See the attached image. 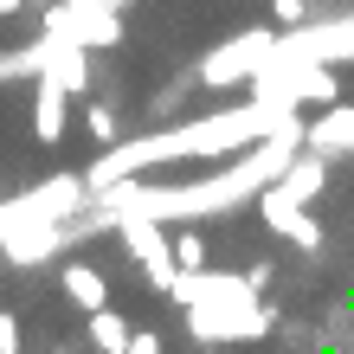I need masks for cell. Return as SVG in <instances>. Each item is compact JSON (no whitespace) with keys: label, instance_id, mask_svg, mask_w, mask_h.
<instances>
[{"label":"cell","instance_id":"6da1fadb","mask_svg":"<svg viewBox=\"0 0 354 354\" xmlns=\"http://www.w3.org/2000/svg\"><path fill=\"white\" fill-rule=\"evenodd\" d=\"M116 225H122V245H129V258L149 270L161 290H168V283H174V239H161L149 213H122Z\"/></svg>","mask_w":354,"mask_h":354},{"label":"cell","instance_id":"7a4b0ae2","mask_svg":"<svg viewBox=\"0 0 354 354\" xmlns=\"http://www.w3.org/2000/svg\"><path fill=\"white\" fill-rule=\"evenodd\" d=\"M264 52H277V39H270V32H239L232 46H219V52L206 58V65H200L194 77H200V84H213V91H219V84H232V77L258 71V65H264Z\"/></svg>","mask_w":354,"mask_h":354},{"label":"cell","instance_id":"3957f363","mask_svg":"<svg viewBox=\"0 0 354 354\" xmlns=\"http://www.w3.org/2000/svg\"><path fill=\"white\" fill-rule=\"evenodd\" d=\"M65 84L58 77H39V91H32V136L39 142H65Z\"/></svg>","mask_w":354,"mask_h":354},{"label":"cell","instance_id":"277c9868","mask_svg":"<svg viewBox=\"0 0 354 354\" xmlns=\"http://www.w3.org/2000/svg\"><path fill=\"white\" fill-rule=\"evenodd\" d=\"M58 283H65V297L84 309V316L110 303V283H103V270H97V264H84V258H71L65 270H58Z\"/></svg>","mask_w":354,"mask_h":354},{"label":"cell","instance_id":"5b68a950","mask_svg":"<svg viewBox=\"0 0 354 354\" xmlns=\"http://www.w3.org/2000/svg\"><path fill=\"white\" fill-rule=\"evenodd\" d=\"M91 342H97L103 354H129V322L103 303V309H91Z\"/></svg>","mask_w":354,"mask_h":354},{"label":"cell","instance_id":"8992f818","mask_svg":"<svg viewBox=\"0 0 354 354\" xmlns=\"http://www.w3.org/2000/svg\"><path fill=\"white\" fill-rule=\"evenodd\" d=\"M84 136L103 142V149H116V142H122V116H116V103H84Z\"/></svg>","mask_w":354,"mask_h":354},{"label":"cell","instance_id":"52a82bcc","mask_svg":"<svg viewBox=\"0 0 354 354\" xmlns=\"http://www.w3.org/2000/svg\"><path fill=\"white\" fill-rule=\"evenodd\" d=\"M206 239L194 232V225H187V232H174V270H206Z\"/></svg>","mask_w":354,"mask_h":354},{"label":"cell","instance_id":"ba28073f","mask_svg":"<svg viewBox=\"0 0 354 354\" xmlns=\"http://www.w3.org/2000/svg\"><path fill=\"white\" fill-rule=\"evenodd\" d=\"M0 354H26V342H19V316H13V309H0Z\"/></svg>","mask_w":354,"mask_h":354},{"label":"cell","instance_id":"9c48e42d","mask_svg":"<svg viewBox=\"0 0 354 354\" xmlns=\"http://www.w3.org/2000/svg\"><path fill=\"white\" fill-rule=\"evenodd\" d=\"M303 13H309V0H270V19L277 26H303Z\"/></svg>","mask_w":354,"mask_h":354},{"label":"cell","instance_id":"30bf717a","mask_svg":"<svg viewBox=\"0 0 354 354\" xmlns=\"http://www.w3.org/2000/svg\"><path fill=\"white\" fill-rule=\"evenodd\" d=\"M129 354H161V335L155 328H129Z\"/></svg>","mask_w":354,"mask_h":354},{"label":"cell","instance_id":"8fae6325","mask_svg":"<svg viewBox=\"0 0 354 354\" xmlns=\"http://www.w3.org/2000/svg\"><path fill=\"white\" fill-rule=\"evenodd\" d=\"M97 7H110V0H65V13H97Z\"/></svg>","mask_w":354,"mask_h":354},{"label":"cell","instance_id":"7c38bea8","mask_svg":"<svg viewBox=\"0 0 354 354\" xmlns=\"http://www.w3.org/2000/svg\"><path fill=\"white\" fill-rule=\"evenodd\" d=\"M13 13H26V0H0V19H13Z\"/></svg>","mask_w":354,"mask_h":354},{"label":"cell","instance_id":"4fadbf2b","mask_svg":"<svg viewBox=\"0 0 354 354\" xmlns=\"http://www.w3.org/2000/svg\"><path fill=\"white\" fill-rule=\"evenodd\" d=\"M110 7H116V13H122V7H129V0H110Z\"/></svg>","mask_w":354,"mask_h":354}]
</instances>
